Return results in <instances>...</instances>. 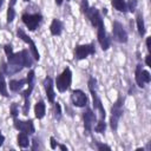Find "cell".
<instances>
[{
  "mask_svg": "<svg viewBox=\"0 0 151 151\" xmlns=\"http://www.w3.org/2000/svg\"><path fill=\"white\" fill-rule=\"evenodd\" d=\"M8 63L2 65V70L6 74H14L22 70V67H29L32 65V59L26 50L13 53L12 57L7 58Z\"/></svg>",
  "mask_w": 151,
  "mask_h": 151,
  "instance_id": "6da1fadb",
  "label": "cell"
},
{
  "mask_svg": "<svg viewBox=\"0 0 151 151\" xmlns=\"http://www.w3.org/2000/svg\"><path fill=\"white\" fill-rule=\"evenodd\" d=\"M123 101L124 99L122 97H119L116 103L113 104V106L111 107V119H110V124L112 130H117L118 126V122L120 119V117L123 116Z\"/></svg>",
  "mask_w": 151,
  "mask_h": 151,
  "instance_id": "7a4b0ae2",
  "label": "cell"
},
{
  "mask_svg": "<svg viewBox=\"0 0 151 151\" xmlns=\"http://www.w3.org/2000/svg\"><path fill=\"white\" fill-rule=\"evenodd\" d=\"M71 81H72V73H71V70L68 67H66L63 71V73L57 77L55 85H57L58 91L59 92H65L66 90H68L70 85H71Z\"/></svg>",
  "mask_w": 151,
  "mask_h": 151,
  "instance_id": "3957f363",
  "label": "cell"
},
{
  "mask_svg": "<svg viewBox=\"0 0 151 151\" xmlns=\"http://www.w3.org/2000/svg\"><path fill=\"white\" fill-rule=\"evenodd\" d=\"M96 84H97V80L94 78H90L88 80V88H90V92L92 94V99H93V106L94 109L99 110V113H100V119H105V110L101 105V101L97 94V90H96Z\"/></svg>",
  "mask_w": 151,
  "mask_h": 151,
  "instance_id": "277c9868",
  "label": "cell"
},
{
  "mask_svg": "<svg viewBox=\"0 0 151 151\" xmlns=\"http://www.w3.org/2000/svg\"><path fill=\"white\" fill-rule=\"evenodd\" d=\"M27 84H28V88L24 92V99H25V104H24V107H22V113L26 116L28 114V110H29V101H28V98H29V94L32 93V90H33V86H34V71H29L28 74H27Z\"/></svg>",
  "mask_w": 151,
  "mask_h": 151,
  "instance_id": "5b68a950",
  "label": "cell"
},
{
  "mask_svg": "<svg viewBox=\"0 0 151 151\" xmlns=\"http://www.w3.org/2000/svg\"><path fill=\"white\" fill-rule=\"evenodd\" d=\"M21 19H22V22L27 26V28L29 31H34L39 26V24L41 22L42 17H41V14H38V13H35V14L25 13V14H22Z\"/></svg>",
  "mask_w": 151,
  "mask_h": 151,
  "instance_id": "8992f818",
  "label": "cell"
},
{
  "mask_svg": "<svg viewBox=\"0 0 151 151\" xmlns=\"http://www.w3.org/2000/svg\"><path fill=\"white\" fill-rule=\"evenodd\" d=\"M94 53V45L93 44H88V45H78L76 47L74 54L77 59H84L90 54Z\"/></svg>",
  "mask_w": 151,
  "mask_h": 151,
  "instance_id": "52a82bcc",
  "label": "cell"
},
{
  "mask_svg": "<svg viewBox=\"0 0 151 151\" xmlns=\"http://www.w3.org/2000/svg\"><path fill=\"white\" fill-rule=\"evenodd\" d=\"M71 99H72V103L74 106L77 107H83L87 104V97L86 94L80 91V90H74L72 91V94H71Z\"/></svg>",
  "mask_w": 151,
  "mask_h": 151,
  "instance_id": "ba28073f",
  "label": "cell"
},
{
  "mask_svg": "<svg viewBox=\"0 0 151 151\" xmlns=\"http://www.w3.org/2000/svg\"><path fill=\"white\" fill-rule=\"evenodd\" d=\"M113 37L119 42H126L127 41V34H126L123 25L118 21L113 22Z\"/></svg>",
  "mask_w": 151,
  "mask_h": 151,
  "instance_id": "9c48e42d",
  "label": "cell"
},
{
  "mask_svg": "<svg viewBox=\"0 0 151 151\" xmlns=\"http://www.w3.org/2000/svg\"><path fill=\"white\" fill-rule=\"evenodd\" d=\"M97 28H98V41H99L101 48L105 51V50H107L109 46H110V40H109L107 35H106L105 27H104V22H103V21L99 22L98 26H97Z\"/></svg>",
  "mask_w": 151,
  "mask_h": 151,
  "instance_id": "30bf717a",
  "label": "cell"
},
{
  "mask_svg": "<svg viewBox=\"0 0 151 151\" xmlns=\"http://www.w3.org/2000/svg\"><path fill=\"white\" fill-rule=\"evenodd\" d=\"M14 126L17 130L21 131V132H25V133H34V125H33V122L29 119V120H26V122H22V120H18V119H14Z\"/></svg>",
  "mask_w": 151,
  "mask_h": 151,
  "instance_id": "8fae6325",
  "label": "cell"
},
{
  "mask_svg": "<svg viewBox=\"0 0 151 151\" xmlns=\"http://www.w3.org/2000/svg\"><path fill=\"white\" fill-rule=\"evenodd\" d=\"M17 34H18V37L20 38V39H22L25 42H27L28 45H29V47H31V51H32V54H33V58L35 59V60H39V52H38V50H37V47H35V44H34V41L22 31V29H18V32H17Z\"/></svg>",
  "mask_w": 151,
  "mask_h": 151,
  "instance_id": "7c38bea8",
  "label": "cell"
},
{
  "mask_svg": "<svg viewBox=\"0 0 151 151\" xmlns=\"http://www.w3.org/2000/svg\"><path fill=\"white\" fill-rule=\"evenodd\" d=\"M96 122V114L91 109H87L84 112V127L87 132H91L93 129V124Z\"/></svg>",
  "mask_w": 151,
  "mask_h": 151,
  "instance_id": "4fadbf2b",
  "label": "cell"
},
{
  "mask_svg": "<svg viewBox=\"0 0 151 151\" xmlns=\"http://www.w3.org/2000/svg\"><path fill=\"white\" fill-rule=\"evenodd\" d=\"M86 15H87V18H88V20L91 21V24L93 25V26H98V24L99 22H101L103 21V19H101V17H100V14H99V11L97 9V8H94V7H92V8H88L87 11H86V13H85Z\"/></svg>",
  "mask_w": 151,
  "mask_h": 151,
  "instance_id": "5bb4252c",
  "label": "cell"
},
{
  "mask_svg": "<svg viewBox=\"0 0 151 151\" xmlns=\"http://www.w3.org/2000/svg\"><path fill=\"white\" fill-rule=\"evenodd\" d=\"M44 86H45V91H46V96L48 98V100L52 103L54 100V90H53V81L50 77L45 78L44 80Z\"/></svg>",
  "mask_w": 151,
  "mask_h": 151,
  "instance_id": "9a60e30c",
  "label": "cell"
},
{
  "mask_svg": "<svg viewBox=\"0 0 151 151\" xmlns=\"http://www.w3.org/2000/svg\"><path fill=\"white\" fill-rule=\"evenodd\" d=\"M61 29H63V24L60 20L58 19H53L51 26H50V31L53 35H60L61 34Z\"/></svg>",
  "mask_w": 151,
  "mask_h": 151,
  "instance_id": "2e32d148",
  "label": "cell"
},
{
  "mask_svg": "<svg viewBox=\"0 0 151 151\" xmlns=\"http://www.w3.org/2000/svg\"><path fill=\"white\" fill-rule=\"evenodd\" d=\"M45 110H46V107H45V103H44L42 100L38 101V103L35 104V106H34V113H35V117H37L38 119H41V118L45 116Z\"/></svg>",
  "mask_w": 151,
  "mask_h": 151,
  "instance_id": "e0dca14e",
  "label": "cell"
},
{
  "mask_svg": "<svg viewBox=\"0 0 151 151\" xmlns=\"http://www.w3.org/2000/svg\"><path fill=\"white\" fill-rule=\"evenodd\" d=\"M26 80L25 79H20V80H11L9 81V90L13 92H18L22 88V86L25 85Z\"/></svg>",
  "mask_w": 151,
  "mask_h": 151,
  "instance_id": "ac0fdd59",
  "label": "cell"
},
{
  "mask_svg": "<svg viewBox=\"0 0 151 151\" xmlns=\"http://www.w3.org/2000/svg\"><path fill=\"white\" fill-rule=\"evenodd\" d=\"M18 145L20 147H27L29 145V140H28L27 133H25V132L19 133V136H18Z\"/></svg>",
  "mask_w": 151,
  "mask_h": 151,
  "instance_id": "d6986e66",
  "label": "cell"
},
{
  "mask_svg": "<svg viewBox=\"0 0 151 151\" xmlns=\"http://www.w3.org/2000/svg\"><path fill=\"white\" fill-rule=\"evenodd\" d=\"M142 71H143L142 65H137V67H136V83L139 87L145 86V84L143 83V79H142Z\"/></svg>",
  "mask_w": 151,
  "mask_h": 151,
  "instance_id": "ffe728a7",
  "label": "cell"
},
{
  "mask_svg": "<svg viewBox=\"0 0 151 151\" xmlns=\"http://www.w3.org/2000/svg\"><path fill=\"white\" fill-rule=\"evenodd\" d=\"M112 6L119 11V12H125L126 11V4H125V0H112Z\"/></svg>",
  "mask_w": 151,
  "mask_h": 151,
  "instance_id": "44dd1931",
  "label": "cell"
},
{
  "mask_svg": "<svg viewBox=\"0 0 151 151\" xmlns=\"http://www.w3.org/2000/svg\"><path fill=\"white\" fill-rule=\"evenodd\" d=\"M137 28H138V33L140 37H143L145 34V26H144V20L143 17L140 14L137 15Z\"/></svg>",
  "mask_w": 151,
  "mask_h": 151,
  "instance_id": "7402d4cb",
  "label": "cell"
},
{
  "mask_svg": "<svg viewBox=\"0 0 151 151\" xmlns=\"http://www.w3.org/2000/svg\"><path fill=\"white\" fill-rule=\"evenodd\" d=\"M0 94H2L4 97H8V92H7V85L5 83V78L4 74L0 73Z\"/></svg>",
  "mask_w": 151,
  "mask_h": 151,
  "instance_id": "603a6c76",
  "label": "cell"
},
{
  "mask_svg": "<svg viewBox=\"0 0 151 151\" xmlns=\"http://www.w3.org/2000/svg\"><path fill=\"white\" fill-rule=\"evenodd\" d=\"M105 129H106V124H105L104 119H100V120L97 123V125L94 126V130H96V132H99V133L104 132V131H105Z\"/></svg>",
  "mask_w": 151,
  "mask_h": 151,
  "instance_id": "cb8c5ba5",
  "label": "cell"
},
{
  "mask_svg": "<svg viewBox=\"0 0 151 151\" xmlns=\"http://www.w3.org/2000/svg\"><path fill=\"white\" fill-rule=\"evenodd\" d=\"M14 17H15V12H14L13 7L8 6V9H7V22H12Z\"/></svg>",
  "mask_w": 151,
  "mask_h": 151,
  "instance_id": "d4e9b609",
  "label": "cell"
},
{
  "mask_svg": "<svg viewBox=\"0 0 151 151\" xmlns=\"http://www.w3.org/2000/svg\"><path fill=\"white\" fill-rule=\"evenodd\" d=\"M136 8H137V0H127L126 9H129L130 12H134Z\"/></svg>",
  "mask_w": 151,
  "mask_h": 151,
  "instance_id": "484cf974",
  "label": "cell"
},
{
  "mask_svg": "<svg viewBox=\"0 0 151 151\" xmlns=\"http://www.w3.org/2000/svg\"><path fill=\"white\" fill-rule=\"evenodd\" d=\"M142 79H143V83H144V84L150 83V80H151V76H150V73H149L147 71L143 70V71H142Z\"/></svg>",
  "mask_w": 151,
  "mask_h": 151,
  "instance_id": "4316f807",
  "label": "cell"
},
{
  "mask_svg": "<svg viewBox=\"0 0 151 151\" xmlns=\"http://www.w3.org/2000/svg\"><path fill=\"white\" fill-rule=\"evenodd\" d=\"M18 113H19V110H18V105L15 104V103H13L12 105H11V114L15 118L17 116H18Z\"/></svg>",
  "mask_w": 151,
  "mask_h": 151,
  "instance_id": "83f0119b",
  "label": "cell"
},
{
  "mask_svg": "<svg viewBox=\"0 0 151 151\" xmlns=\"http://www.w3.org/2000/svg\"><path fill=\"white\" fill-rule=\"evenodd\" d=\"M5 52H6V55H7V58H9V57H12L13 55V48H12V46L11 45H5Z\"/></svg>",
  "mask_w": 151,
  "mask_h": 151,
  "instance_id": "f1b7e54d",
  "label": "cell"
},
{
  "mask_svg": "<svg viewBox=\"0 0 151 151\" xmlns=\"http://www.w3.org/2000/svg\"><path fill=\"white\" fill-rule=\"evenodd\" d=\"M87 9H88L87 0H83V1H81V12H83V13H86Z\"/></svg>",
  "mask_w": 151,
  "mask_h": 151,
  "instance_id": "f546056e",
  "label": "cell"
},
{
  "mask_svg": "<svg viewBox=\"0 0 151 151\" xmlns=\"http://www.w3.org/2000/svg\"><path fill=\"white\" fill-rule=\"evenodd\" d=\"M97 146H98V149L99 150H111V147L110 146H107V145H105V144H100V143H97Z\"/></svg>",
  "mask_w": 151,
  "mask_h": 151,
  "instance_id": "4dcf8cb0",
  "label": "cell"
},
{
  "mask_svg": "<svg viewBox=\"0 0 151 151\" xmlns=\"http://www.w3.org/2000/svg\"><path fill=\"white\" fill-rule=\"evenodd\" d=\"M60 114H61V113H60V105L57 103V104H55V117L59 119V118H60Z\"/></svg>",
  "mask_w": 151,
  "mask_h": 151,
  "instance_id": "1f68e13d",
  "label": "cell"
},
{
  "mask_svg": "<svg viewBox=\"0 0 151 151\" xmlns=\"http://www.w3.org/2000/svg\"><path fill=\"white\" fill-rule=\"evenodd\" d=\"M57 145H58V144H57L55 139H54L53 137H51V147H52V149H55V147H57Z\"/></svg>",
  "mask_w": 151,
  "mask_h": 151,
  "instance_id": "d6a6232c",
  "label": "cell"
},
{
  "mask_svg": "<svg viewBox=\"0 0 151 151\" xmlns=\"http://www.w3.org/2000/svg\"><path fill=\"white\" fill-rule=\"evenodd\" d=\"M150 40H151V38L149 37V38L146 39V47H147V51H149V52L151 51V45H150Z\"/></svg>",
  "mask_w": 151,
  "mask_h": 151,
  "instance_id": "836d02e7",
  "label": "cell"
},
{
  "mask_svg": "<svg viewBox=\"0 0 151 151\" xmlns=\"http://www.w3.org/2000/svg\"><path fill=\"white\" fill-rule=\"evenodd\" d=\"M4 140H5V137H4V136H2V133L0 132V146L4 144Z\"/></svg>",
  "mask_w": 151,
  "mask_h": 151,
  "instance_id": "e575fe53",
  "label": "cell"
},
{
  "mask_svg": "<svg viewBox=\"0 0 151 151\" xmlns=\"http://www.w3.org/2000/svg\"><path fill=\"white\" fill-rule=\"evenodd\" d=\"M145 63H146V65H147V66H151V64H150V55H146Z\"/></svg>",
  "mask_w": 151,
  "mask_h": 151,
  "instance_id": "d590c367",
  "label": "cell"
},
{
  "mask_svg": "<svg viewBox=\"0 0 151 151\" xmlns=\"http://www.w3.org/2000/svg\"><path fill=\"white\" fill-rule=\"evenodd\" d=\"M15 2H17V0H11V1H9V6H12V7H13V6L15 5Z\"/></svg>",
  "mask_w": 151,
  "mask_h": 151,
  "instance_id": "8d00e7d4",
  "label": "cell"
},
{
  "mask_svg": "<svg viewBox=\"0 0 151 151\" xmlns=\"http://www.w3.org/2000/svg\"><path fill=\"white\" fill-rule=\"evenodd\" d=\"M59 147H60L61 150H64V151H67V147H66L65 145H59Z\"/></svg>",
  "mask_w": 151,
  "mask_h": 151,
  "instance_id": "74e56055",
  "label": "cell"
},
{
  "mask_svg": "<svg viewBox=\"0 0 151 151\" xmlns=\"http://www.w3.org/2000/svg\"><path fill=\"white\" fill-rule=\"evenodd\" d=\"M61 2H63V0H55V4L57 5H61Z\"/></svg>",
  "mask_w": 151,
  "mask_h": 151,
  "instance_id": "f35d334b",
  "label": "cell"
},
{
  "mask_svg": "<svg viewBox=\"0 0 151 151\" xmlns=\"http://www.w3.org/2000/svg\"><path fill=\"white\" fill-rule=\"evenodd\" d=\"M1 5H2V0H0V7H1Z\"/></svg>",
  "mask_w": 151,
  "mask_h": 151,
  "instance_id": "ab89813d",
  "label": "cell"
},
{
  "mask_svg": "<svg viewBox=\"0 0 151 151\" xmlns=\"http://www.w3.org/2000/svg\"><path fill=\"white\" fill-rule=\"evenodd\" d=\"M24 1H29V0H24Z\"/></svg>",
  "mask_w": 151,
  "mask_h": 151,
  "instance_id": "60d3db41",
  "label": "cell"
},
{
  "mask_svg": "<svg viewBox=\"0 0 151 151\" xmlns=\"http://www.w3.org/2000/svg\"><path fill=\"white\" fill-rule=\"evenodd\" d=\"M67 1H70V0H67Z\"/></svg>",
  "mask_w": 151,
  "mask_h": 151,
  "instance_id": "b9f144b4",
  "label": "cell"
}]
</instances>
